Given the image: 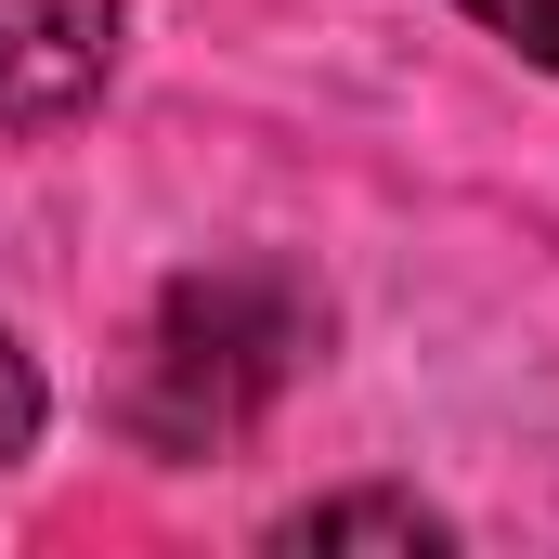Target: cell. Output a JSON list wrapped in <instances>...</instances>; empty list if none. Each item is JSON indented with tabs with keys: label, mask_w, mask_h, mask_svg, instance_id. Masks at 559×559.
I'll list each match as a JSON object with an SVG mask.
<instances>
[{
	"label": "cell",
	"mask_w": 559,
	"mask_h": 559,
	"mask_svg": "<svg viewBox=\"0 0 559 559\" xmlns=\"http://www.w3.org/2000/svg\"><path fill=\"white\" fill-rule=\"evenodd\" d=\"M455 13H468V26H495L521 66H547V79H559V0H455Z\"/></svg>",
	"instance_id": "cell-5"
},
{
	"label": "cell",
	"mask_w": 559,
	"mask_h": 559,
	"mask_svg": "<svg viewBox=\"0 0 559 559\" xmlns=\"http://www.w3.org/2000/svg\"><path fill=\"white\" fill-rule=\"evenodd\" d=\"M312 365V286L274 261H209V274H169L143 312L131 365H118V429L143 455L195 468V455H235L248 429L286 404V378Z\"/></svg>",
	"instance_id": "cell-1"
},
{
	"label": "cell",
	"mask_w": 559,
	"mask_h": 559,
	"mask_svg": "<svg viewBox=\"0 0 559 559\" xmlns=\"http://www.w3.org/2000/svg\"><path fill=\"white\" fill-rule=\"evenodd\" d=\"M274 547H455V521L417 495H312L274 521Z\"/></svg>",
	"instance_id": "cell-3"
},
{
	"label": "cell",
	"mask_w": 559,
	"mask_h": 559,
	"mask_svg": "<svg viewBox=\"0 0 559 559\" xmlns=\"http://www.w3.org/2000/svg\"><path fill=\"white\" fill-rule=\"evenodd\" d=\"M131 13L118 0H0V131H66L118 92Z\"/></svg>",
	"instance_id": "cell-2"
},
{
	"label": "cell",
	"mask_w": 559,
	"mask_h": 559,
	"mask_svg": "<svg viewBox=\"0 0 559 559\" xmlns=\"http://www.w3.org/2000/svg\"><path fill=\"white\" fill-rule=\"evenodd\" d=\"M39 417H52V391H39L26 338L0 325V468H26V455H39Z\"/></svg>",
	"instance_id": "cell-4"
}]
</instances>
